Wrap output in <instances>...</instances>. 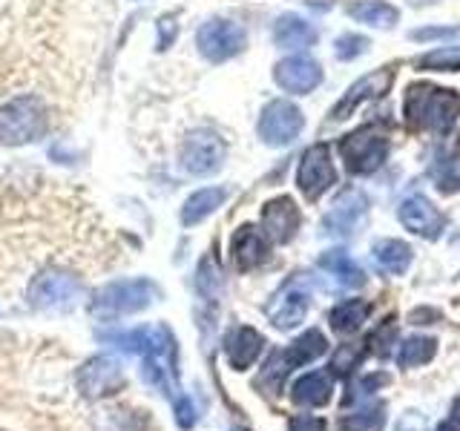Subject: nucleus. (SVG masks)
I'll return each instance as SVG.
<instances>
[{
	"instance_id": "10",
	"label": "nucleus",
	"mask_w": 460,
	"mask_h": 431,
	"mask_svg": "<svg viewBox=\"0 0 460 431\" xmlns=\"http://www.w3.org/2000/svg\"><path fill=\"white\" fill-rule=\"evenodd\" d=\"M337 184V167L331 162V147L328 144H314L305 150L296 170V187L308 201H316L325 190Z\"/></svg>"
},
{
	"instance_id": "11",
	"label": "nucleus",
	"mask_w": 460,
	"mask_h": 431,
	"mask_svg": "<svg viewBox=\"0 0 460 431\" xmlns=\"http://www.w3.org/2000/svg\"><path fill=\"white\" fill-rule=\"evenodd\" d=\"M302 127H305V115L291 101H270L262 110V119H259V138L270 147H285L294 138H299Z\"/></svg>"
},
{
	"instance_id": "12",
	"label": "nucleus",
	"mask_w": 460,
	"mask_h": 431,
	"mask_svg": "<svg viewBox=\"0 0 460 431\" xmlns=\"http://www.w3.org/2000/svg\"><path fill=\"white\" fill-rule=\"evenodd\" d=\"M244 43H248L244 29L234 21H222V18L208 21L196 35L199 52L213 64H222V61H227V57L239 55L244 49Z\"/></svg>"
},
{
	"instance_id": "4",
	"label": "nucleus",
	"mask_w": 460,
	"mask_h": 431,
	"mask_svg": "<svg viewBox=\"0 0 460 431\" xmlns=\"http://www.w3.org/2000/svg\"><path fill=\"white\" fill-rule=\"evenodd\" d=\"M49 129V110L38 95H14L0 104V144L21 147L32 144Z\"/></svg>"
},
{
	"instance_id": "43",
	"label": "nucleus",
	"mask_w": 460,
	"mask_h": 431,
	"mask_svg": "<svg viewBox=\"0 0 460 431\" xmlns=\"http://www.w3.org/2000/svg\"><path fill=\"white\" fill-rule=\"evenodd\" d=\"M234 431H242V428H234Z\"/></svg>"
},
{
	"instance_id": "15",
	"label": "nucleus",
	"mask_w": 460,
	"mask_h": 431,
	"mask_svg": "<svg viewBox=\"0 0 460 431\" xmlns=\"http://www.w3.org/2000/svg\"><path fill=\"white\" fill-rule=\"evenodd\" d=\"M366 210H368L366 193L354 190V187L342 190L337 196L334 205H331V210L325 213V219H323L325 233H331V236H351L354 230H357V224L366 219Z\"/></svg>"
},
{
	"instance_id": "29",
	"label": "nucleus",
	"mask_w": 460,
	"mask_h": 431,
	"mask_svg": "<svg viewBox=\"0 0 460 431\" xmlns=\"http://www.w3.org/2000/svg\"><path fill=\"white\" fill-rule=\"evenodd\" d=\"M438 351V342L431 337H409L406 342L400 345L397 351V365L400 368H417V365H426L431 356Z\"/></svg>"
},
{
	"instance_id": "42",
	"label": "nucleus",
	"mask_w": 460,
	"mask_h": 431,
	"mask_svg": "<svg viewBox=\"0 0 460 431\" xmlns=\"http://www.w3.org/2000/svg\"><path fill=\"white\" fill-rule=\"evenodd\" d=\"M452 414H455V417H460V400L455 402V409H452Z\"/></svg>"
},
{
	"instance_id": "25",
	"label": "nucleus",
	"mask_w": 460,
	"mask_h": 431,
	"mask_svg": "<svg viewBox=\"0 0 460 431\" xmlns=\"http://www.w3.org/2000/svg\"><path fill=\"white\" fill-rule=\"evenodd\" d=\"M371 253H374V262H377V268L385 270V273H392V277H402L406 268L411 265V256H414V251L400 239L374 242Z\"/></svg>"
},
{
	"instance_id": "19",
	"label": "nucleus",
	"mask_w": 460,
	"mask_h": 431,
	"mask_svg": "<svg viewBox=\"0 0 460 431\" xmlns=\"http://www.w3.org/2000/svg\"><path fill=\"white\" fill-rule=\"evenodd\" d=\"M400 222L406 224V230L423 236V239H438L446 230V216L431 205L426 196H409L400 205Z\"/></svg>"
},
{
	"instance_id": "36",
	"label": "nucleus",
	"mask_w": 460,
	"mask_h": 431,
	"mask_svg": "<svg viewBox=\"0 0 460 431\" xmlns=\"http://www.w3.org/2000/svg\"><path fill=\"white\" fill-rule=\"evenodd\" d=\"M388 383V377L385 374H368V377H363L359 383H354L351 385V391H349V402H357L359 397H371L374 394V388H380V385H385Z\"/></svg>"
},
{
	"instance_id": "35",
	"label": "nucleus",
	"mask_w": 460,
	"mask_h": 431,
	"mask_svg": "<svg viewBox=\"0 0 460 431\" xmlns=\"http://www.w3.org/2000/svg\"><path fill=\"white\" fill-rule=\"evenodd\" d=\"M366 47H368V38L363 35H340L334 43V55L340 61H351L359 52H366Z\"/></svg>"
},
{
	"instance_id": "18",
	"label": "nucleus",
	"mask_w": 460,
	"mask_h": 431,
	"mask_svg": "<svg viewBox=\"0 0 460 431\" xmlns=\"http://www.w3.org/2000/svg\"><path fill=\"white\" fill-rule=\"evenodd\" d=\"M299 207L291 196H279V198H270L268 205L262 207V230L270 242L277 244H288L299 230Z\"/></svg>"
},
{
	"instance_id": "14",
	"label": "nucleus",
	"mask_w": 460,
	"mask_h": 431,
	"mask_svg": "<svg viewBox=\"0 0 460 431\" xmlns=\"http://www.w3.org/2000/svg\"><path fill=\"white\" fill-rule=\"evenodd\" d=\"M273 81L291 95H308L323 84V66L308 55H291L277 64V69H273Z\"/></svg>"
},
{
	"instance_id": "1",
	"label": "nucleus",
	"mask_w": 460,
	"mask_h": 431,
	"mask_svg": "<svg viewBox=\"0 0 460 431\" xmlns=\"http://www.w3.org/2000/svg\"><path fill=\"white\" fill-rule=\"evenodd\" d=\"M107 342L141 356V377L164 397H179V368H176V337L167 325H141L121 334H104Z\"/></svg>"
},
{
	"instance_id": "31",
	"label": "nucleus",
	"mask_w": 460,
	"mask_h": 431,
	"mask_svg": "<svg viewBox=\"0 0 460 431\" xmlns=\"http://www.w3.org/2000/svg\"><path fill=\"white\" fill-rule=\"evenodd\" d=\"M363 354H366V348L359 342L340 345L334 359H331V374H334V377H342V380L351 377V371L359 368V363H363Z\"/></svg>"
},
{
	"instance_id": "27",
	"label": "nucleus",
	"mask_w": 460,
	"mask_h": 431,
	"mask_svg": "<svg viewBox=\"0 0 460 431\" xmlns=\"http://www.w3.org/2000/svg\"><path fill=\"white\" fill-rule=\"evenodd\" d=\"M431 181L438 184V190L452 196L460 190V150H443L438 153L435 164L429 167Z\"/></svg>"
},
{
	"instance_id": "26",
	"label": "nucleus",
	"mask_w": 460,
	"mask_h": 431,
	"mask_svg": "<svg viewBox=\"0 0 460 431\" xmlns=\"http://www.w3.org/2000/svg\"><path fill=\"white\" fill-rule=\"evenodd\" d=\"M371 316V305L363 299H345L340 305L331 311V328L337 330V334H357L359 328L366 325V320Z\"/></svg>"
},
{
	"instance_id": "32",
	"label": "nucleus",
	"mask_w": 460,
	"mask_h": 431,
	"mask_svg": "<svg viewBox=\"0 0 460 431\" xmlns=\"http://www.w3.org/2000/svg\"><path fill=\"white\" fill-rule=\"evenodd\" d=\"M417 69H435V72H455L460 69V47H443L414 61Z\"/></svg>"
},
{
	"instance_id": "16",
	"label": "nucleus",
	"mask_w": 460,
	"mask_h": 431,
	"mask_svg": "<svg viewBox=\"0 0 460 431\" xmlns=\"http://www.w3.org/2000/svg\"><path fill=\"white\" fill-rule=\"evenodd\" d=\"M268 256H270V239L265 236V230H259L253 224H242L234 233V239H230V259H234V268L242 273L265 265Z\"/></svg>"
},
{
	"instance_id": "30",
	"label": "nucleus",
	"mask_w": 460,
	"mask_h": 431,
	"mask_svg": "<svg viewBox=\"0 0 460 431\" xmlns=\"http://www.w3.org/2000/svg\"><path fill=\"white\" fill-rule=\"evenodd\" d=\"M385 426V406L371 402V406L357 409L354 414H345L342 431H383Z\"/></svg>"
},
{
	"instance_id": "8",
	"label": "nucleus",
	"mask_w": 460,
	"mask_h": 431,
	"mask_svg": "<svg viewBox=\"0 0 460 431\" xmlns=\"http://www.w3.org/2000/svg\"><path fill=\"white\" fill-rule=\"evenodd\" d=\"M340 155L354 176H368V172H374L385 162L388 138L377 133L374 127L354 129V133H349L340 141Z\"/></svg>"
},
{
	"instance_id": "23",
	"label": "nucleus",
	"mask_w": 460,
	"mask_h": 431,
	"mask_svg": "<svg viewBox=\"0 0 460 431\" xmlns=\"http://www.w3.org/2000/svg\"><path fill=\"white\" fill-rule=\"evenodd\" d=\"M320 268L328 270L331 277H334L342 287H349V291H354V287H363V285H366V270L359 268L345 251H325V253L320 256Z\"/></svg>"
},
{
	"instance_id": "3",
	"label": "nucleus",
	"mask_w": 460,
	"mask_h": 431,
	"mask_svg": "<svg viewBox=\"0 0 460 431\" xmlns=\"http://www.w3.org/2000/svg\"><path fill=\"white\" fill-rule=\"evenodd\" d=\"M84 299V282L78 273L49 265L38 270L26 285V305L43 313H66Z\"/></svg>"
},
{
	"instance_id": "38",
	"label": "nucleus",
	"mask_w": 460,
	"mask_h": 431,
	"mask_svg": "<svg viewBox=\"0 0 460 431\" xmlns=\"http://www.w3.org/2000/svg\"><path fill=\"white\" fill-rule=\"evenodd\" d=\"M288 428H291V431H328L323 417H314V414H296V417H291V426H288Z\"/></svg>"
},
{
	"instance_id": "6",
	"label": "nucleus",
	"mask_w": 460,
	"mask_h": 431,
	"mask_svg": "<svg viewBox=\"0 0 460 431\" xmlns=\"http://www.w3.org/2000/svg\"><path fill=\"white\" fill-rule=\"evenodd\" d=\"M325 351H328V339L323 337V330L311 328L302 337H296L285 351H277L268 359L262 374H259L256 385L268 388L270 394H279V388H282L288 374L302 368V365H308V363H314V359H320Z\"/></svg>"
},
{
	"instance_id": "24",
	"label": "nucleus",
	"mask_w": 460,
	"mask_h": 431,
	"mask_svg": "<svg viewBox=\"0 0 460 431\" xmlns=\"http://www.w3.org/2000/svg\"><path fill=\"white\" fill-rule=\"evenodd\" d=\"M225 198H227L225 187H205V190L193 193L190 198L184 201V207H181V224L193 227L199 222H205L208 216H213L216 210L222 207Z\"/></svg>"
},
{
	"instance_id": "7",
	"label": "nucleus",
	"mask_w": 460,
	"mask_h": 431,
	"mask_svg": "<svg viewBox=\"0 0 460 431\" xmlns=\"http://www.w3.org/2000/svg\"><path fill=\"white\" fill-rule=\"evenodd\" d=\"M311 296H314V279L308 273H296V277H291L277 294L270 296L268 308H265L270 325L279 330L299 328L308 316Z\"/></svg>"
},
{
	"instance_id": "2",
	"label": "nucleus",
	"mask_w": 460,
	"mask_h": 431,
	"mask_svg": "<svg viewBox=\"0 0 460 431\" xmlns=\"http://www.w3.org/2000/svg\"><path fill=\"white\" fill-rule=\"evenodd\" d=\"M402 112L411 127L446 136L460 115V98L455 90H443L435 84H411L402 98Z\"/></svg>"
},
{
	"instance_id": "13",
	"label": "nucleus",
	"mask_w": 460,
	"mask_h": 431,
	"mask_svg": "<svg viewBox=\"0 0 460 431\" xmlns=\"http://www.w3.org/2000/svg\"><path fill=\"white\" fill-rule=\"evenodd\" d=\"M78 391L90 400L110 397L115 391H121L127 385L124 365L115 356H93L90 363H84L75 374Z\"/></svg>"
},
{
	"instance_id": "22",
	"label": "nucleus",
	"mask_w": 460,
	"mask_h": 431,
	"mask_svg": "<svg viewBox=\"0 0 460 431\" xmlns=\"http://www.w3.org/2000/svg\"><path fill=\"white\" fill-rule=\"evenodd\" d=\"M316 29L302 21L299 14H282L273 26V40H277L279 49H308L316 43Z\"/></svg>"
},
{
	"instance_id": "20",
	"label": "nucleus",
	"mask_w": 460,
	"mask_h": 431,
	"mask_svg": "<svg viewBox=\"0 0 460 431\" xmlns=\"http://www.w3.org/2000/svg\"><path fill=\"white\" fill-rule=\"evenodd\" d=\"M262 348H265V337L251 325L234 328L225 339V356H227V363L234 371L251 368L259 359V354H262Z\"/></svg>"
},
{
	"instance_id": "39",
	"label": "nucleus",
	"mask_w": 460,
	"mask_h": 431,
	"mask_svg": "<svg viewBox=\"0 0 460 431\" xmlns=\"http://www.w3.org/2000/svg\"><path fill=\"white\" fill-rule=\"evenodd\" d=\"M460 35V26H429V29H417L411 35L414 40H440V38H455Z\"/></svg>"
},
{
	"instance_id": "41",
	"label": "nucleus",
	"mask_w": 460,
	"mask_h": 431,
	"mask_svg": "<svg viewBox=\"0 0 460 431\" xmlns=\"http://www.w3.org/2000/svg\"><path fill=\"white\" fill-rule=\"evenodd\" d=\"M435 431H460V417H449V420H443Z\"/></svg>"
},
{
	"instance_id": "37",
	"label": "nucleus",
	"mask_w": 460,
	"mask_h": 431,
	"mask_svg": "<svg viewBox=\"0 0 460 431\" xmlns=\"http://www.w3.org/2000/svg\"><path fill=\"white\" fill-rule=\"evenodd\" d=\"M172 411H176V423L179 428H193L196 426V406H193V400L190 397H184L179 394L176 400H172Z\"/></svg>"
},
{
	"instance_id": "40",
	"label": "nucleus",
	"mask_w": 460,
	"mask_h": 431,
	"mask_svg": "<svg viewBox=\"0 0 460 431\" xmlns=\"http://www.w3.org/2000/svg\"><path fill=\"white\" fill-rule=\"evenodd\" d=\"M158 29H162V40H158V49H167L170 43H172V38H176V23L164 18Z\"/></svg>"
},
{
	"instance_id": "28",
	"label": "nucleus",
	"mask_w": 460,
	"mask_h": 431,
	"mask_svg": "<svg viewBox=\"0 0 460 431\" xmlns=\"http://www.w3.org/2000/svg\"><path fill=\"white\" fill-rule=\"evenodd\" d=\"M349 14L359 23H368V26H385L392 29L400 18V12L392 4H383V0H359V4L349 6Z\"/></svg>"
},
{
	"instance_id": "33",
	"label": "nucleus",
	"mask_w": 460,
	"mask_h": 431,
	"mask_svg": "<svg viewBox=\"0 0 460 431\" xmlns=\"http://www.w3.org/2000/svg\"><path fill=\"white\" fill-rule=\"evenodd\" d=\"M394 339H397V322H394V316H388V320H385L383 325H377V328L371 330L366 345H371V351L385 359L388 354H392Z\"/></svg>"
},
{
	"instance_id": "9",
	"label": "nucleus",
	"mask_w": 460,
	"mask_h": 431,
	"mask_svg": "<svg viewBox=\"0 0 460 431\" xmlns=\"http://www.w3.org/2000/svg\"><path fill=\"white\" fill-rule=\"evenodd\" d=\"M227 147L213 129H193L181 144V167L190 176H210L225 164Z\"/></svg>"
},
{
	"instance_id": "21",
	"label": "nucleus",
	"mask_w": 460,
	"mask_h": 431,
	"mask_svg": "<svg viewBox=\"0 0 460 431\" xmlns=\"http://www.w3.org/2000/svg\"><path fill=\"white\" fill-rule=\"evenodd\" d=\"M331 391H334V385H331V377L325 371H308L291 385V400L296 406L323 409L331 402Z\"/></svg>"
},
{
	"instance_id": "5",
	"label": "nucleus",
	"mask_w": 460,
	"mask_h": 431,
	"mask_svg": "<svg viewBox=\"0 0 460 431\" xmlns=\"http://www.w3.org/2000/svg\"><path fill=\"white\" fill-rule=\"evenodd\" d=\"M158 296L162 294L150 279H119L98 287L90 302V311L95 316H104V320H115V316L147 311L153 302H158Z\"/></svg>"
},
{
	"instance_id": "34",
	"label": "nucleus",
	"mask_w": 460,
	"mask_h": 431,
	"mask_svg": "<svg viewBox=\"0 0 460 431\" xmlns=\"http://www.w3.org/2000/svg\"><path fill=\"white\" fill-rule=\"evenodd\" d=\"M196 285H199V291L205 294L208 299H216V294H219V287H222V273H219V268H216V262H213L210 256L199 265Z\"/></svg>"
},
{
	"instance_id": "17",
	"label": "nucleus",
	"mask_w": 460,
	"mask_h": 431,
	"mask_svg": "<svg viewBox=\"0 0 460 431\" xmlns=\"http://www.w3.org/2000/svg\"><path fill=\"white\" fill-rule=\"evenodd\" d=\"M392 81H394V72H392V69L368 72V75H363L357 84L349 86V92H345L340 104H337L334 110H331V119H334V121L349 119V115H351L357 107H363L366 101L385 95V92H388V86H392Z\"/></svg>"
}]
</instances>
